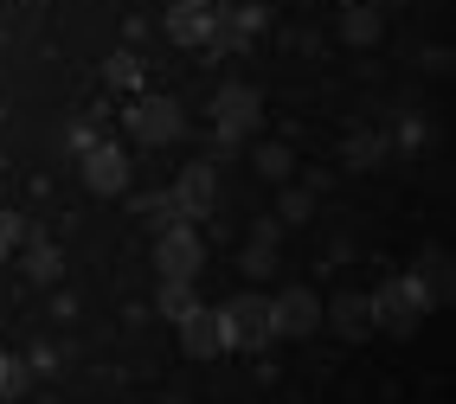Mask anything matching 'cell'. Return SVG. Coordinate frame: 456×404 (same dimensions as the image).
Listing matches in <instances>:
<instances>
[{
    "label": "cell",
    "instance_id": "obj_19",
    "mask_svg": "<svg viewBox=\"0 0 456 404\" xmlns=\"http://www.w3.org/2000/svg\"><path fill=\"white\" fill-rule=\"evenodd\" d=\"M309 212H315L309 186H283V193H277V225H309Z\"/></svg>",
    "mask_w": 456,
    "mask_h": 404
},
{
    "label": "cell",
    "instance_id": "obj_14",
    "mask_svg": "<svg viewBox=\"0 0 456 404\" xmlns=\"http://www.w3.org/2000/svg\"><path fill=\"white\" fill-rule=\"evenodd\" d=\"M386 39V13L379 7H347L341 13V45H379Z\"/></svg>",
    "mask_w": 456,
    "mask_h": 404
},
{
    "label": "cell",
    "instance_id": "obj_10",
    "mask_svg": "<svg viewBox=\"0 0 456 404\" xmlns=\"http://www.w3.org/2000/svg\"><path fill=\"white\" fill-rule=\"evenodd\" d=\"M180 353H187V360H219V353H232V347H225L219 308H193V315L180 321Z\"/></svg>",
    "mask_w": 456,
    "mask_h": 404
},
{
    "label": "cell",
    "instance_id": "obj_4",
    "mask_svg": "<svg viewBox=\"0 0 456 404\" xmlns=\"http://www.w3.org/2000/svg\"><path fill=\"white\" fill-rule=\"evenodd\" d=\"M77 167H84V186H90L97 199H123L129 180H135L129 148H116V141H90V148L77 154Z\"/></svg>",
    "mask_w": 456,
    "mask_h": 404
},
{
    "label": "cell",
    "instance_id": "obj_20",
    "mask_svg": "<svg viewBox=\"0 0 456 404\" xmlns=\"http://www.w3.org/2000/svg\"><path fill=\"white\" fill-rule=\"evenodd\" d=\"M103 84H110V90H135V84H142V58H135V52H110V58H103Z\"/></svg>",
    "mask_w": 456,
    "mask_h": 404
},
{
    "label": "cell",
    "instance_id": "obj_6",
    "mask_svg": "<svg viewBox=\"0 0 456 404\" xmlns=\"http://www.w3.org/2000/svg\"><path fill=\"white\" fill-rule=\"evenodd\" d=\"M200 263H206V244H200L193 225H167V231H155V270H161V283H193Z\"/></svg>",
    "mask_w": 456,
    "mask_h": 404
},
{
    "label": "cell",
    "instance_id": "obj_22",
    "mask_svg": "<svg viewBox=\"0 0 456 404\" xmlns=\"http://www.w3.org/2000/svg\"><path fill=\"white\" fill-rule=\"evenodd\" d=\"M379 154H386V135H367V129H360V135H347L341 161H347V167H373Z\"/></svg>",
    "mask_w": 456,
    "mask_h": 404
},
{
    "label": "cell",
    "instance_id": "obj_8",
    "mask_svg": "<svg viewBox=\"0 0 456 404\" xmlns=\"http://www.w3.org/2000/svg\"><path fill=\"white\" fill-rule=\"evenodd\" d=\"M167 199H174V212H180L187 225H193V219H206V212L219 206V161H187Z\"/></svg>",
    "mask_w": 456,
    "mask_h": 404
},
{
    "label": "cell",
    "instance_id": "obj_1",
    "mask_svg": "<svg viewBox=\"0 0 456 404\" xmlns=\"http://www.w3.org/2000/svg\"><path fill=\"white\" fill-rule=\"evenodd\" d=\"M257 122H264V90L225 84L219 97H212V154H206V161H225L245 135H257Z\"/></svg>",
    "mask_w": 456,
    "mask_h": 404
},
{
    "label": "cell",
    "instance_id": "obj_13",
    "mask_svg": "<svg viewBox=\"0 0 456 404\" xmlns=\"http://www.w3.org/2000/svg\"><path fill=\"white\" fill-rule=\"evenodd\" d=\"M20 263H26L33 283H58V276H65V251H58L52 238H26L20 244Z\"/></svg>",
    "mask_w": 456,
    "mask_h": 404
},
{
    "label": "cell",
    "instance_id": "obj_15",
    "mask_svg": "<svg viewBox=\"0 0 456 404\" xmlns=\"http://www.w3.org/2000/svg\"><path fill=\"white\" fill-rule=\"evenodd\" d=\"M238 45H245V33H238L232 7H206V45H200V52L219 58V52H238Z\"/></svg>",
    "mask_w": 456,
    "mask_h": 404
},
{
    "label": "cell",
    "instance_id": "obj_9",
    "mask_svg": "<svg viewBox=\"0 0 456 404\" xmlns=\"http://www.w3.org/2000/svg\"><path fill=\"white\" fill-rule=\"evenodd\" d=\"M322 321H334V334H341V340L379 334V327H373V295H367V289H341L334 302H322Z\"/></svg>",
    "mask_w": 456,
    "mask_h": 404
},
{
    "label": "cell",
    "instance_id": "obj_24",
    "mask_svg": "<svg viewBox=\"0 0 456 404\" xmlns=\"http://www.w3.org/2000/svg\"><path fill=\"white\" fill-rule=\"evenodd\" d=\"M20 392H26V366L7 360V372H0V398H20Z\"/></svg>",
    "mask_w": 456,
    "mask_h": 404
},
{
    "label": "cell",
    "instance_id": "obj_17",
    "mask_svg": "<svg viewBox=\"0 0 456 404\" xmlns=\"http://www.w3.org/2000/svg\"><path fill=\"white\" fill-rule=\"evenodd\" d=\"M167 39H174V45H206V13L167 7Z\"/></svg>",
    "mask_w": 456,
    "mask_h": 404
},
{
    "label": "cell",
    "instance_id": "obj_3",
    "mask_svg": "<svg viewBox=\"0 0 456 404\" xmlns=\"http://www.w3.org/2000/svg\"><path fill=\"white\" fill-rule=\"evenodd\" d=\"M129 135H135V148H174V141H187V109L174 97H135Z\"/></svg>",
    "mask_w": 456,
    "mask_h": 404
},
{
    "label": "cell",
    "instance_id": "obj_7",
    "mask_svg": "<svg viewBox=\"0 0 456 404\" xmlns=\"http://www.w3.org/2000/svg\"><path fill=\"white\" fill-rule=\"evenodd\" d=\"M270 327H277V340H302L322 327V295L309 283H289L283 295H270Z\"/></svg>",
    "mask_w": 456,
    "mask_h": 404
},
{
    "label": "cell",
    "instance_id": "obj_25",
    "mask_svg": "<svg viewBox=\"0 0 456 404\" xmlns=\"http://www.w3.org/2000/svg\"><path fill=\"white\" fill-rule=\"evenodd\" d=\"M174 7H193V13H206V7H219V0H174Z\"/></svg>",
    "mask_w": 456,
    "mask_h": 404
},
{
    "label": "cell",
    "instance_id": "obj_26",
    "mask_svg": "<svg viewBox=\"0 0 456 404\" xmlns=\"http://www.w3.org/2000/svg\"><path fill=\"white\" fill-rule=\"evenodd\" d=\"M7 360H13V353H0V372H7Z\"/></svg>",
    "mask_w": 456,
    "mask_h": 404
},
{
    "label": "cell",
    "instance_id": "obj_11",
    "mask_svg": "<svg viewBox=\"0 0 456 404\" xmlns=\"http://www.w3.org/2000/svg\"><path fill=\"white\" fill-rule=\"evenodd\" d=\"M405 276L418 283V295H424V308H431V315L450 302V257H444V251H418V263H411Z\"/></svg>",
    "mask_w": 456,
    "mask_h": 404
},
{
    "label": "cell",
    "instance_id": "obj_12",
    "mask_svg": "<svg viewBox=\"0 0 456 404\" xmlns=\"http://www.w3.org/2000/svg\"><path fill=\"white\" fill-rule=\"evenodd\" d=\"M277 238H283L277 219H257L251 225V244H245V276H251V283H264V276L277 270Z\"/></svg>",
    "mask_w": 456,
    "mask_h": 404
},
{
    "label": "cell",
    "instance_id": "obj_23",
    "mask_svg": "<svg viewBox=\"0 0 456 404\" xmlns=\"http://www.w3.org/2000/svg\"><path fill=\"white\" fill-rule=\"evenodd\" d=\"M26 244V219L20 212H0V251H20Z\"/></svg>",
    "mask_w": 456,
    "mask_h": 404
},
{
    "label": "cell",
    "instance_id": "obj_21",
    "mask_svg": "<svg viewBox=\"0 0 456 404\" xmlns=\"http://www.w3.org/2000/svg\"><path fill=\"white\" fill-rule=\"evenodd\" d=\"M129 206H135V212H142V219L155 225V231H167V225H187V219L174 212V199H167V193H142V199H129Z\"/></svg>",
    "mask_w": 456,
    "mask_h": 404
},
{
    "label": "cell",
    "instance_id": "obj_16",
    "mask_svg": "<svg viewBox=\"0 0 456 404\" xmlns=\"http://www.w3.org/2000/svg\"><path fill=\"white\" fill-rule=\"evenodd\" d=\"M251 161H257L264 180H289V174H296V148H289V141H264Z\"/></svg>",
    "mask_w": 456,
    "mask_h": 404
},
{
    "label": "cell",
    "instance_id": "obj_2",
    "mask_svg": "<svg viewBox=\"0 0 456 404\" xmlns=\"http://www.w3.org/2000/svg\"><path fill=\"white\" fill-rule=\"evenodd\" d=\"M219 321H225V347H232V353H264L270 340H277V327H270V295H264V289L232 295V302L219 308Z\"/></svg>",
    "mask_w": 456,
    "mask_h": 404
},
{
    "label": "cell",
    "instance_id": "obj_5",
    "mask_svg": "<svg viewBox=\"0 0 456 404\" xmlns=\"http://www.w3.org/2000/svg\"><path fill=\"white\" fill-rule=\"evenodd\" d=\"M424 315H431V308H424V295H418V283L411 276H392L386 289H373V327H386V334H411Z\"/></svg>",
    "mask_w": 456,
    "mask_h": 404
},
{
    "label": "cell",
    "instance_id": "obj_18",
    "mask_svg": "<svg viewBox=\"0 0 456 404\" xmlns=\"http://www.w3.org/2000/svg\"><path fill=\"white\" fill-rule=\"evenodd\" d=\"M155 308H161V315L180 327V321H187L193 315V308H200V295H193V283H161V295H155Z\"/></svg>",
    "mask_w": 456,
    "mask_h": 404
}]
</instances>
